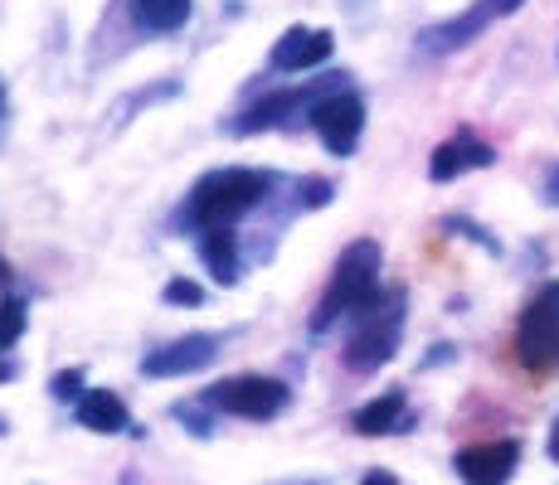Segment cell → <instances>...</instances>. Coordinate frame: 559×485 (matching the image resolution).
I'll list each match as a JSON object with an SVG mask.
<instances>
[{"mask_svg": "<svg viewBox=\"0 0 559 485\" xmlns=\"http://www.w3.org/2000/svg\"><path fill=\"white\" fill-rule=\"evenodd\" d=\"M404 336V291H384L374 306H365L356 316V330L346 340V369L350 374H374L380 364L394 360Z\"/></svg>", "mask_w": 559, "mask_h": 485, "instance_id": "3957f363", "label": "cell"}, {"mask_svg": "<svg viewBox=\"0 0 559 485\" xmlns=\"http://www.w3.org/2000/svg\"><path fill=\"white\" fill-rule=\"evenodd\" d=\"M53 398H83V369H69V374H53Z\"/></svg>", "mask_w": 559, "mask_h": 485, "instance_id": "ac0fdd59", "label": "cell"}, {"mask_svg": "<svg viewBox=\"0 0 559 485\" xmlns=\"http://www.w3.org/2000/svg\"><path fill=\"white\" fill-rule=\"evenodd\" d=\"M0 433H5V417H0Z\"/></svg>", "mask_w": 559, "mask_h": 485, "instance_id": "484cf974", "label": "cell"}, {"mask_svg": "<svg viewBox=\"0 0 559 485\" xmlns=\"http://www.w3.org/2000/svg\"><path fill=\"white\" fill-rule=\"evenodd\" d=\"M200 257H204V267H210V277L219 287L239 282V233H234V229L200 233Z\"/></svg>", "mask_w": 559, "mask_h": 485, "instance_id": "4fadbf2b", "label": "cell"}, {"mask_svg": "<svg viewBox=\"0 0 559 485\" xmlns=\"http://www.w3.org/2000/svg\"><path fill=\"white\" fill-rule=\"evenodd\" d=\"M515 364L535 379L559 369V282H550L545 291H535L531 306L515 320Z\"/></svg>", "mask_w": 559, "mask_h": 485, "instance_id": "277c9868", "label": "cell"}, {"mask_svg": "<svg viewBox=\"0 0 559 485\" xmlns=\"http://www.w3.org/2000/svg\"><path fill=\"white\" fill-rule=\"evenodd\" d=\"M346 78V73H341ZM341 78H321V83H302V88H283V93H273V97H263V102H253L249 112L234 122V132L239 136H253V132H273V126H283L293 112H311V107L321 102V97H331V93H341Z\"/></svg>", "mask_w": 559, "mask_h": 485, "instance_id": "8992f818", "label": "cell"}, {"mask_svg": "<svg viewBox=\"0 0 559 485\" xmlns=\"http://www.w3.org/2000/svg\"><path fill=\"white\" fill-rule=\"evenodd\" d=\"M545 199H550L555 209H559V166L550 170V175H545Z\"/></svg>", "mask_w": 559, "mask_h": 485, "instance_id": "44dd1931", "label": "cell"}, {"mask_svg": "<svg viewBox=\"0 0 559 485\" xmlns=\"http://www.w3.org/2000/svg\"><path fill=\"white\" fill-rule=\"evenodd\" d=\"M190 10H195V0H132L136 25L152 29V35H170V29H180L190 20Z\"/></svg>", "mask_w": 559, "mask_h": 485, "instance_id": "9a60e30c", "label": "cell"}, {"mask_svg": "<svg viewBox=\"0 0 559 485\" xmlns=\"http://www.w3.org/2000/svg\"><path fill=\"white\" fill-rule=\"evenodd\" d=\"M326 199H331L326 180H307V204H326Z\"/></svg>", "mask_w": 559, "mask_h": 485, "instance_id": "d6986e66", "label": "cell"}, {"mask_svg": "<svg viewBox=\"0 0 559 485\" xmlns=\"http://www.w3.org/2000/svg\"><path fill=\"white\" fill-rule=\"evenodd\" d=\"M350 427H356L360 437H384V433H400L404 427V388H390V393H380L374 403L356 408V417H350Z\"/></svg>", "mask_w": 559, "mask_h": 485, "instance_id": "5bb4252c", "label": "cell"}, {"mask_svg": "<svg viewBox=\"0 0 559 485\" xmlns=\"http://www.w3.org/2000/svg\"><path fill=\"white\" fill-rule=\"evenodd\" d=\"M132 423L127 417V403L112 393V388H88V393L79 398V427H88V433H122V427Z\"/></svg>", "mask_w": 559, "mask_h": 485, "instance_id": "7c38bea8", "label": "cell"}, {"mask_svg": "<svg viewBox=\"0 0 559 485\" xmlns=\"http://www.w3.org/2000/svg\"><path fill=\"white\" fill-rule=\"evenodd\" d=\"M360 485H400V476H394V471H370Z\"/></svg>", "mask_w": 559, "mask_h": 485, "instance_id": "7402d4cb", "label": "cell"}, {"mask_svg": "<svg viewBox=\"0 0 559 485\" xmlns=\"http://www.w3.org/2000/svg\"><path fill=\"white\" fill-rule=\"evenodd\" d=\"M457 476L467 485H507L521 466V441L501 437V441H477V447H462L453 457Z\"/></svg>", "mask_w": 559, "mask_h": 485, "instance_id": "9c48e42d", "label": "cell"}, {"mask_svg": "<svg viewBox=\"0 0 559 485\" xmlns=\"http://www.w3.org/2000/svg\"><path fill=\"white\" fill-rule=\"evenodd\" d=\"M287 384L283 379H263V374H239V379H224L204 393V403L214 413H229V417H249V423H267L287 408Z\"/></svg>", "mask_w": 559, "mask_h": 485, "instance_id": "5b68a950", "label": "cell"}, {"mask_svg": "<svg viewBox=\"0 0 559 485\" xmlns=\"http://www.w3.org/2000/svg\"><path fill=\"white\" fill-rule=\"evenodd\" d=\"M525 0H487V10L491 15H515V10H521Z\"/></svg>", "mask_w": 559, "mask_h": 485, "instance_id": "ffe728a7", "label": "cell"}, {"mask_svg": "<svg viewBox=\"0 0 559 485\" xmlns=\"http://www.w3.org/2000/svg\"><path fill=\"white\" fill-rule=\"evenodd\" d=\"M273 185H277V175H267V170H243V166L210 170V175L190 190V209H186L190 229H200V233L234 229L243 214L258 209V204L273 194Z\"/></svg>", "mask_w": 559, "mask_h": 485, "instance_id": "6da1fadb", "label": "cell"}, {"mask_svg": "<svg viewBox=\"0 0 559 485\" xmlns=\"http://www.w3.org/2000/svg\"><path fill=\"white\" fill-rule=\"evenodd\" d=\"M380 267H384V253H380V243L374 239H356L341 253V263H336V272H331V282L326 291H321V301H317V316H311V330H331L341 316H350L356 320L365 306H374V301L384 296L380 291Z\"/></svg>", "mask_w": 559, "mask_h": 485, "instance_id": "7a4b0ae2", "label": "cell"}, {"mask_svg": "<svg viewBox=\"0 0 559 485\" xmlns=\"http://www.w3.org/2000/svg\"><path fill=\"white\" fill-rule=\"evenodd\" d=\"M311 126H317V136H321V146L331 150V156H350L360 142V132H365V102L356 93H331V97H321L317 107H311Z\"/></svg>", "mask_w": 559, "mask_h": 485, "instance_id": "52a82bcc", "label": "cell"}, {"mask_svg": "<svg viewBox=\"0 0 559 485\" xmlns=\"http://www.w3.org/2000/svg\"><path fill=\"white\" fill-rule=\"evenodd\" d=\"M491 160H497V150H491L487 142H481L477 132H467V126H462L457 136H448V142L433 150V160H428V175H433L438 185H448V180L467 175V170L491 166Z\"/></svg>", "mask_w": 559, "mask_h": 485, "instance_id": "30bf717a", "label": "cell"}, {"mask_svg": "<svg viewBox=\"0 0 559 485\" xmlns=\"http://www.w3.org/2000/svg\"><path fill=\"white\" fill-rule=\"evenodd\" d=\"M331 49H336V35L331 29H287L283 39L273 45V69L277 73H302V69H317V63L331 59Z\"/></svg>", "mask_w": 559, "mask_h": 485, "instance_id": "8fae6325", "label": "cell"}, {"mask_svg": "<svg viewBox=\"0 0 559 485\" xmlns=\"http://www.w3.org/2000/svg\"><path fill=\"white\" fill-rule=\"evenodd\" d=\"M550 461H559V417H555V427H550Z\"/></svg>", "mask_w": 559, "mask_h": 485, "instance_id": "603a6c76", "label": "cell"}, {"mask_svg": "<svg viewBox=\"0 0 559 485\" xmlns=\"http://www.w3.org/2000/svg\"><path fill=\"white\" fill-rule=\"evenodd\" d=\"M160 296H166L170 306H200L204 291H200V282H190V277H176V282H166V291H160Z\"/></svg>", "mask_w": 559, "mask_h": 485, "instance_id": "e0dca14e", "label": "cell"}, {"mask_svg": "<svg viewBox=\"0 0 559 485\" xmlns=\"http://www.w3.org/2000/svg\"><path fill=\"white\" fill-rule=\"evenodd\" d=\"M10 282V263H5V257H0V287H5Z\"/></svg>", "mask_w": 559, "mask_h": 485, "instance_id": "cb8c5ba5", "label": "cell"}, {"mask_svg": "<svg viewBox=\"0 0 559 485\" xmlns=\"http://www.w3.org/2000/svg\"><path fill=\"white\" fill-rule=\"evenodd\" d=\"M219 360V336H180L170 344H160L142 360V374H152V379H186V374H200L210 369V364Z\"/></svg>", "mask_w": 559, "mask_h": 485, "instance_id": "ba28073f", "label": "cell"}, {"mask_svg": "<svg viewBox=\"0 0 559 485\" xmlns=\"http://www.w3.org/2000/svg\"><path fill=\"white\" fill-rule=\"evenodd\" d=\"M25 336V301H0V350Z\"/></svg>", "mask_w": 559, "mask_h": 485, "instance_id": "2e32d148", "label": "cell"}, {"mask_svg": "<svg viewBox=\"0 0 559 485\" xmlns=\"http://www.w3.org/2000/svg\"><path fill=\"white\" fill-rule=\"evenodd\" d=\"M0 112H5V83H0Z\"/></svg>", "mask_w": 559, "mask_h": 485, "instance_id": "d4e9b609", "label": "cell"}]
</instances>
